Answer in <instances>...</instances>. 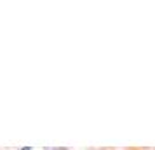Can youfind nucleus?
I'll list each match as a JSON object with an SVG mask.
<instances>
[{"label": "nucleus", "instance_id": "obj_2", "mask_svg": "<svg viewBox=\"0 0 155 150\" xmlns=\"http://www.w3.org/2000/svg\"><path fill=\"white\" fill-rule=\"evenodd\" d=\"M30 148H31V147H26V148H23V150H30Z\"/></svg>", "mask_w": 155, "mask_h": 150}, {"label": "nucleus", "instance_id": "obj_1", "mask_svg": "<svg viewBox=\"0 0 155 150\" xmlns=\"http://www.w3.org/2000/svg\"><path fill=\"white\" fill-rule=\"evenodd\" d=\"M56 150H66V148H63V147H59V148H56Z\"/></svg>", "mask_w": 155, "mask_h": 150}]
</instances>
